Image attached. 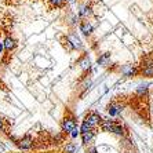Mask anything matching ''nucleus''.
<instances>
[{
  "instance_id": "nucleus-2",
  "label": "nucleus",
  "mask_w": 153,
  "mask_h": 153,
  "mask_svg": "<svg viewBox=\"0 0 153 153\" xmlns=\"http://www.w3.org/2000/svg\"><path fill=\"white\" fill-rule=\"evenodd\" d=\"M79 32L103 71L153 79V0H73Z\"/></svg>"
},
{
  "instance_id": "nucleus-3",
  "label": "nucleus",
  "mask_w": 153,
  "mask_h": 153,
  "mask_svg": "<svg viewBox=\"0 0 153 153\" xmlns=\"http://www.w3.org/2000/svg\"><path fill=\"white\" fill-rule=\"evenodd\" d=\"M17 0H0V53L3 50L4 36L7 32V26Z\"/></svg>"
},
{
  "instance_id": "nucleus-5",
  "label": "nucleus",
  "mask_w": 153,
  "mask_h": 153,
  "mask_svg": "<svg viewBox=\"0 0 153 153\" xmlns=\"http://www.w3.org/2000/svg\"><path fill=\"white\" fill-rule=\"evenodd\" d=\"M87 153H100V152H98V148L94 143H91V145L87 146Z\"/></svg>"
},
{
  "instance_id": "nucleus-1",
  "label": "nucleus",
  "mask_w": 153,
  "mask_h": 153,
  "mask_svg": "<svg viewBox=\"0 0 153 153\" xmlns=\"http://www.w3.org/2000/svg\"><path fill=\"white\" fill-rule=\"evenodd\" d=\"M93 59L69 0H17L0 53V135L19 150L71 138Z\"/></svg>"
},
{
  "instance_id": "nucleus-4",
  "label": "nucleus",
  "mask_w": 153,
  "mask_h": 153,
  "mask_svg": "<svg viewBox=\"0 0 153 153\" xmlns=\"http://www.w3.org/2000/svg\"><path fill=\"white\" fill-rule=\"evenodd\" d=\"M7 153H66L65 150H62V152H58V150H10V152Z\"/></svg>"
}]
</instances>
